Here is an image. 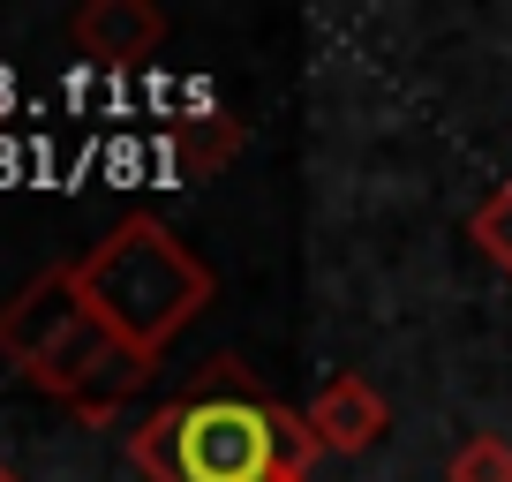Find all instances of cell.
I'll return each mask as SVG.
<instances>
[{
	"label": "cell",
	"mask_w": 512,
	"mask_h": 482,
	"mask_svg": "<svg viewBox=\"0 0 512 482\" xmlns=\"http://www.w3.org/2000/svg\"><path fill=\"white\" fill-rule=\"evenodd\" d=\"M144 482H309L317 437L279 392L219 354L181 400L151 407L128 437Z\"/></svg>",
	"instance_id": "cell-1"
},
{
	"label": "cell",
	"mask_w": 512,
	"mask_h": 482,
	"mask_svg": "<svg viewBox=\"0 0 512 482\" xmlns=\"http://www.w3.org/2000/svg\"><path fill=\"white\" fill-rule=\"evenodd\" d=\"M0 354L83 422H113L159 370L91 309L76 264H46L16 302H0Z\"/></svg>",
	"instance_id": "cell-2"
},
{
	"label": "cell",
	"mask_w": 512,
	"mask_h": 482,
	"mask_svg": "<svg viewBox=\"0 0 512 482\" xmlns=\"http://www.w3.org/2000/svg\"><path fill=\"white\" fill-rule=\"evenodd\" d=\"M76 279H83L98 317H106L128 347H144L151 362L211 309V264L196 257L166 219H151V211H136V219H121L113 234H98L76 257Z\"/></svg>",
	"instance_id": "cell-3"
},
{
	"label": "cell",
	"mask_w": 512,
	"mask_h": 482,
	"mask_svg": "<svg viewBox=\"0 0 512 482\" xmlns=\"http://www.w3.org/2000/svg\"><path fill=\"white\" fill-rule=\"evenodd\" d=\"M302 422H309V437H317V452L354 460V452L384 445V430H392V400H384L362 370H339V377L317 385V400L302 407Z\"/></svg>",
	"instance_id": "cell-4"
},
{
	"label": "cell",
	"mask_w": 512,
	"mask_h": 482,
	"mask_svg": "<svg viewBox=\"0 0 512 482\" xmlns=\"http://www.w3.org/2000/svg\"><path fill=\"white\" fill-rule=\"evenodd\" d=\"M68 38H76V53H83V61L136 68V61H151V53H159L166 16L151 8V0H91V8H76Z\"/></svg>",
	"instance_id": "cell-5"
},
{
	"label": "cell",
	"mask_w": 512,
	"mask_h": 482,
	"mask_svg": "<svg viewBox=\"0 0 512 482\" xmlns=\"http://www.w3.org/2000/svg\"><path fill=\"white\" fill-rule=\"evenodd\" d=\"M234 151H241L234 113H189V121H174V136H166V159H174L181 181H211Z\"/></svg>",
	"instance_id": "cell-6"
},
{
	"label": "cell",
	"mask_w": 512,
	"mask_h": 482,
	"mask_svg": "<svg viewBox=\"0 0 512 482\" xmlns=\"http://www.w3.org/2000/svg\"><path fill=\"white\" fill-rule=\"evenodd\" d=\"M467 241H475L482 257H490V264H497V272H505V279H512V174H505V181H497V189H490V196H482V204H475V211H467Z\"/></svg>",
	"instance_id": "cell-7"
},
{
	"label": "cell",
	"mask_w": 512,
	"mask_h": 482,
	"mask_svg": "<svg viewBox=\"0 0 512 482\" xmlns=\"http://www.w3.org/2000/svg\"><path fill=\"white\" fill-rule=\"evenodd\" d=\"M445 482H512V445L497 430H475L460 452H452Z\"/></svg>",
	"instance_id": "cell-8"
},
{
	"label": "cell",
	"mask_w": 512,
	"mask_h": 482,
	"mask_svg": "<svg viewBox=\"0 0 512 482\" xmlns=\"http://www.w3.org/2000/svg\"><path fill=\"white\" fill-rule=\"evenodd\" d=\"M0 482H16V467H8V460H0Z\"/></svg>",
	"instance_id": "cell-9"
}]
</instances>
